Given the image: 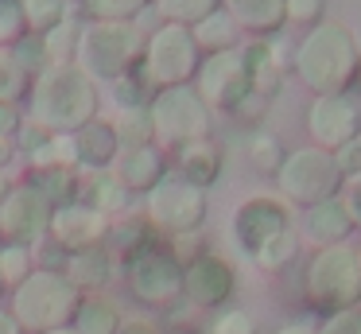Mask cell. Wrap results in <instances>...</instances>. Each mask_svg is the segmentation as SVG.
Wrapping results in <instances>:
<instances>
[{
	"label": "cell",
	"instance_id": "6da1fadb",
	"mask_svg": "<svg viewBox=\"0 0 361 334\" xmlns=\"http://www.w3.org/2000/svg\"><path fill=\"white\" fill-rule=\"evenodd\" d=\"M97 82H90L78 66H47L32 78V93L24 101L27 124L39 132H78L97 117Z\"/></svg>",
	"mask_w": 361,
	"mask_h": 334
},
{
	"label": "cell",
	"instance_id": "7a4b0ae2",
	"mask_svg": "<svg viewBox=\"0 0 361 334\" xmlns=\"http://www.w3.org/2000/svg\"><path fill=\"white\" fill-rule=\"evenodd\" d=\"M291 70L314 97L345 93L361 70V51L353 43V31L338 20H322L291 51Z\"/></svg>",
	"mask_w": 361,
	"mask_h": 334
},
{
	"label": "cell",
	"instance_id": "3957f363",
	"mask_svg": "<svg viewBox=\"0 0 361 334\" xmlns=\"http://www.w3.org/2000/svg\"><path fill=\"white\" fill-rule=\"evenodd\" d=\"M229 229H233V241L241 245V253L268 276L283 272L299 253V233L291 229L288 206L280 198H268V194L245 198L229 217Z\"/></svg>",
	"mask_w": 361,
	"mask_h": 334
},
{
	"label": "cell",
	"instance_id": "277c9868",
	"mask_svg": "<svg viewBox=\"0 0 361 334\" xmlns=\"http://www.w3.org/2000/svg\"><path fill=\"white\" fill-rule=\"evenodd\" d=\"M144 43L148 31L140 23H117V20H86L82 23V39H78V54L74 66L90 78V82H105L113 78L133 74L144 62Z\"/></svg>",
	"mask_w": 361,
	"mask_h": 334
},
{
	"label": "cell",
	"instance_id": "5b68a950",
	"mask_svg": "<svg viewBox=\"0 0 361 334\" xmlns=\"http://www.w3.org/2000/svg\"><path fill=\"white\" fill-rule=\"evenodd\" d=\"M82 307V292L66 280V272L35 268L24 284L12 292V315L27 334H51L74 326V315Z\"/></svg>",
	"mask_w": 361,
	"mask_h": 334
},
{
	"label": "cell",
	"instance_id": "8992f818",
	"mask_svg": "<svg viewBox=\"0 0 361 334\" xmlns=\"http://www.w3.org/2000/svg\"><path fill=\"white\" fill-rule=\"evenodd\" d=\"M303 292L314 311L334 315L345 307H361V264L357 253L345 245L334 249H314L303 272Z\"/></svg>",
	"mask_w": 361,
	"mask_h": 334
},
{
	"label": "cell",
	"instance_id": "52a82bcc",
	"mask_svg": "<svg viewBox=\"0 0 361 334\" xmlns=\"http://www.w3.org/2000/svg\"><path fill=\"white\" fill-rule=\"evenodd\" d=\"M183 268L187 264L171 253L167 241L152 237L144 249H136L125 261V284L136 303L156 311H175L183 303Z\"/></svg>",
	"mask_w": 361,
	"mask_h": 334
},
{
	"label": "cell",
	"instance_id": "ba28073f",
	"mask_svg": "<svg viewBox=\"0 0 361 334\" xmlns=\"http://www.w3.org/2000/svg\"><path fill=\"white\" fill-rule=\"evenodd\" d=\"M202 66V51L195 43V31L183 23H156L144 43L140 74L152 90H175V85H195V74Z\"/></svg>",
	"mask_w": 361,
	"mask_h": 334
},
{
	"label": "cell",
	"instance_id": "9c48e42d",
	"mask_svg": "<svg viewBox=\"0 0 361 334\" xmlns=\"http://www.w3.org/2000/svg\"><path fill=\"white\" fill-rule=\"evenodd\" d=\"M152 132H156L159 148H187L195 140H210L214 136V113L195 85H175V90H156L152 93Z\"/></svg>",
	"mask_w": 361,
	"mask_h": 334
},
{
	"label": "cell",
	"instance_id": "30bf717a",
	"mask_svg": "<svg viewBox=\"0 0 361 334\" xmlns=\"http://www.w3.org/2000/svg\"><path fill=\"white\" fill-rule=\"evenodd\" d=\"M276 186H280V198L311 210L326 198H338V191H342V171H338L330 152L307 144V148L288 152L283 167L276 171Z\"/></svg>",
	"mask_w": 361,
	"mask_h": 334
},
{
	"label": "cell",
	"instance_id": "8fae6325",
	"mask_svg": "<svg viewBox=\"0 0 361 334\" xmlns=\"http://www.w3.org/2000/svg\"><path fill=\"white\" fill-rule=\"evenodd\" d=\"M206 210H210L206 191L190 186L187 179H179L175 171H167L164 183L144 194V217H148V225L159 229L167 241L183 237V233H202Z\"/></svg>",
	"mask_w": 361,
	"mask_h": 334
},
{
	"label": "cell",
	"instance_id": "7c38bea8",
	"mask_svg": "<svg viewBox=\"0 0 361 334\" xmlns=\"http://www.w3.org/2000/svg\"><path fill=\"white\" fill-rule=\"evenodd\" d=\"M195 90L198 97L210 105V113H229L241 105L252 93V78H249V62L245 51H218V54H202V66L195 74Z\"/></svg>",
	"mask_w": 361,
	"mask_h": 334
},
{
	"label": "cell",
	"instance_id": "4fadbf2b",
	"mask_svg": "<svg viewBox=\"0 0 361 334\" xmlns=\"http://www.w3.org/2000/svg\"><path fill=\"white\" fill-rule=\"evenodd\" d=\"M51 206L43 198V191H35L32 183H12L8 194L0 198V245H35L47 237L51 229Z\"/></svg>",
	"mask_w": 361,
	"mask_h": 334
},
{
	"label": "cell",
	"instance_id": "5bb4252c",
	"mask_svg": "<svg viewBox=\"0 0 361 334\" xmlns=\"http://www.w3.org/2000/svg\"><path fill=\"white\" fill-rule=\"evenodd\" d=\"M307 132H311L314 148L334 155L350 140L361 136V109L350 93H334V97H314L307 109Z\"/></svg>",
	"mask_w": 361,
	"mask_h": 334
},
{
	"label": "cell",
	"instance_id": "9a60e30c",
	"mask_svg": "<svg viewBox=\"0 0 361 334\" xmlns=\"http://www.w3.org/2000/svg\"><path fill=\"white\" fill-rule=\"evenodd\" d=\"M237 292V276L218 253H202L183 268V299L198 311H221Z\"/></svg>",
	"mask_w": 361,
	"mask_h": 334
},
{
	"label": "cell",
	"instance_id": "2e32d148",
	"mask_svg": "<svg viewBox=\"0 0 361 334\" xmlns=\"http://www.w3.org/2000/svg\"><path fill=\"white\" fill-rule=\"evenodd\" d=\"M109 217L97 214L86 202H66V206H55L51 214V229L47 237L59 241L66 253H82V249H97L109 241Z\"/></svg>",
	"mask_w": 361,
	"mask_h": 334
},
{
	"label": "cell",
	"instance_id": "e0dca14e",
	"mask_svg": "<svg viewBox=\"0 0 361 334\" xmlns=\"http://www.w3.org/2000/svg\"><path fill=\"white\" fill-rule=\"evenodd\" d=\"M113 175L128 186V194H148L156 191L167 179V155L159 144H144V148H121L117 163H113Z\"/></svg>",
	"mask_w": 361,
	"mask_h": 334
},
{
	"label": "cell",
	"instance_id": "ac0fdd59",
	"mask_svg": "<svg viewBox=\"0 0 361 334\" xmlns=\"http://www.w3.org/2000/svg\"><path fill=\"white\" fill-rule=\"evenodd\" d=\"M245 51V62H249V78H252V93H260V97L272 101L276 93H280L283 85V66H288V47H280V39L276 43H268V39H252V43H241Z\"/></svg>",
	"mask_w": 361,
	"mask_h": 334
},
{
	"label": "cell",
	"instance_id": "d6986e66",
	"mask_svg": "<svg viewBox=\"0 0 361 334\" xmlns=\"http://www.w3.org/2000/svg\"><path fill=\"white\" fill-rule=\"evenodd\" d=\"M221 163H226V155H221L218 140H195V144L179 148L175 152V175L187 179L190 186H198V191H206V186H214L221 179Z\"/></svg>",
	"mask_w": 361,
	"mask_h": 334
},
{
	"label": "cell",
	"instance_id": "ffe728a7",
	"mask_svg": "<svg viewBox=\"0 0 361 334\" xmlns=\"http://www.w3.org/2000/svg\"><path fill=\"white\" fill-rule=\"evenodd\" d=\"M353 233V222L345 214L342 198H326L319 206L307 210L303 217V237L311 241L314 249H334V245H345V237Z\"/></svg>",
	"mask_w": 361,
	"mask_h": 334
},
{
	"label": "cell",
	"instance_id": "44dd1931",
	"mask_svg": "<svg viewBox=\"0 0 361 334\" xmlns=\"http://www.w3.org/2000/svg\"><path fill=\"white\" fill-rule=\"evenodd\" d=\"M221 12H229V20L252 39H268L288 23L283 0H221Z\"/></svg>",
	"mask_w": 361,
	"mask_h": 334
},
{
	"label": "cell",
	"instance_id": "7402d4cb",
	"mask_svg": "<svg viewBox=\"0 0 361 334\" xmlns=\"http://www.w3.org/2000/svg\"><path fill=\"white\" fill-rule=\"evenodd\" d=\"M78 140V160H82V171H109L121 155V140H117V129L113 121L105 117H94L86 129L74 132Z\"/></svg>",
	"mask_w": 361,
	"mask_h": 334
},
{
	"label": "cell",
	"instance_id": "603a6c76",
	"mask_svg": "<svg viewBox=\"0 0 361 334\" xmlns=\"http://www.w3.org/2000/svg\"><path fill=\"white\" fill-rule=\"evenodd\" d=\"M78 202H86V206H94L97 214H105L113 222V217H125L128 206H133V194H128V186L121 183L113 171H90V175H82V194Z\"/></svg>",
	"mask_w": 361,
	"mask_h": 334
},
{
	"label": "cell",
	"instance_id": "cb8c5ba5",
	"mask_svg": "<svg viewBox=\"0 0 361 334\" xmlns=\"http://www.w3.org/2000/svg\"><path fill=\"white\" fill-rule=\"evenodd\" d=\"M113 261H117V256H113L105 245H97V249L71 253V256H66V268L63 272H66V280H71L82 295H97L113 280Z\"/></svg>",
	"mask_w": 361,
	"mask_h": 334
},
{
	"label": "cell",
	"instance_id": "d4e9b609",
	"mask_svg": "<svg viewBox=\"0 0 361 334\" xmlns=\"http://www.w3.org/2000/svg\"><path fill=\"white\" fill-rule=\"evenodd\" d=\"M27 167H32V171H51V167L82 171L78 140H74V132H47V136H43L39 144L27 152Z\"/></svg>",
	"mask_w": 361,
	"mask_h": 334
},
{
	"label": "cell",
	"instance_id": "484cf974",
	"mask_svg": "<svg viewBox=\"0 0 361 334\" xmlns=\"http://www.w3.org/2000/svg\"><path fill=\"white\" fill-rule=\"evenodd\" d=\"M195 43H198V51L202 54H218V51H237L241 47V28H237L233 20H229V12H214V16H206L202 23H195Z\"/></svg>",
	"mask_w": 361,
	"mask_h": 334
},
{
	"label": "cell",
	"instance_id": "4316f807",
	"mask_svg": "<svg viewBox=\"0 0 361 334\" xmlns=\"http://www.w3.org/2000/svg\"><path fill=\"white\" fill-rule=\"evenodd\" d=\"M121 311L105 295H82V307L74 315V330L78 334H117L121 330Z\"/></svg>",
	"mask_w": 361,
	"mask_h": 334
},
{
	"label": "cell",
	"instance_id": "83f0119b",
	"mask_svg": "<svg viewBox=\"0 0 361 334\" xmlns=\"http://www.w3.org/2000/svg\"><path fill=\"white\" fill-rule=\"evenodd\" d=\"M27 183L35 191H43V198L51 206H66V202H78L82 194V171H66V167H51V171H32Z\"/></svg>",
	"mask_w": 361,
	"mask_h": 334
},
{
	"label": "cell",
	"instance_id": "f1b7e54d",
	"mask_svg": "<svg viewBox=\"0 0 361 334\" xmlns=\"http://www.w3.org/2000/svg\"><path fill=\"white\" fill-rule=\"evenodd\" d=\"M152 241V225L144 214H125V217H113L109 225V241H105V249H109L113 256H133L136 249H144Z\"/></svg>",
	"mask_w": 361,
	"mask_h": 334
},
{
	"label": "cell",
	"instance_id": "f546056e",
	"mask_svg": "<svg viewBox=\"0 0 361 334\" xmlns=\"http://www.w3.org/2000/svg\"><path fill=\"white\" fill-rule=\"evenodd\" d=\"M245 155H249V167L257 175H276L288 160V148L280 144V136L268 129H252L249 140H245Z\"/></svg>",
	"mask_w": 361,
	"mask_h": 334
},
{
	"label": "cell",
	"instance_id": "4dcf8cb0",
	"mask_svg": "<svg viewBox=\"0 0 361 334\" xmlns=\"http://www.w3.org/2000/svg\"><path fill=\"white\" fill-rule=\"evenodd\" d=\"M78 39H82V16L71 12L55 31L43 35V54H47V66H71L74 54H78Z\"/></svg>",
	"mask_w": 361,
	"mask_h": 334
},
{
	"label": "cell",
	"instance_id": "1f68e13d",
	"mask_svg": "<svg viewBox=\"0 0 361 334\" xmlns=\"http://www.w3.org/2000/svg\"><path fill=\"white\" fill-rule=\"evenodd\" d=\"M32 93V74L16 62L8 47H0V105H24Z\"/></svg>",
	"mask_w": 361,
	"mask_h": 334
},
{
	"label": "cell",
	"instance_id": "d6a6232c",
	"mask_svg": "<svg viewBox=\"0 0 361 334\" xmlns=\"http://www.w3.org/2000/svg\"><path fill=\"white\" fill-rule=\"evenodd\" d=\"M20 4H24L27 35H39V39L47 35V31H55L59 23L74 12L71 0H20Z\"/></svg>",
	"mask_w": 361,
	"mask_h": 334
},
{
	"label": "cell",
	"instance_id": "836d02e7",
	"mask_svg": "<svg viewBox=\"0 0 361 334\" xmlns=\"http://www.w3.org/2000/svg\"><path fill=\"white\" fill-rule=\"evenodd\" d=\"M164 23H183V28H195L206 16H214L221 8V0H152Z\"/></svg>",
	"mask_w": 361,
	"mask_h": 334
},
{
	"label": "cell",
	"instance_id": "e575fe53",
	"mask_svg": "<svg viewBox=\"0 0 361 334\" xmlns=\"http://www.w3.org/2000/svg\"><path fill=\"white\" fill-rule=\"evenodd\" d=\"M152 85H148V78L140 74V70H133V74H121V78H113L109 82V101L117 105V113L121 109H148L152 105Z\"/></svg>",
	"mask_w": 361,
	"mask_h": 334
},
{
	"label": "cell",
	"instance_id": "d590c367",
	"mask_svg": "<svg viewBox=\"0 0 361 334\" xmlns=\"http://www.w3.org/2000/svg\"><path fill=\"white\" fill-rule=\"evenodd\" d=\"M113 129H117L121 148H144V144H156V132H152V117L148 109H121L113 117Z\"/></svg>",
	"mask_w": 361,
	"mask_h": 334
},
{
	"label": "cell",
	"instance_id": "8d00e7d4",
	"mask_svg": "<svg viewBox=\"0 0 361 334\" xmlns=\"http://www.w3.org/2000/svg\"><path fill=\"white\" fill-rule=\"evenodd\" d=\"M152 8V0H82L86 20H117V23H133Z\"/></svg>",
	"mask_w": 361,
	"mask_h": 334
},
{
	"label": "cell",
	"instance_id": "74e56055",
	"mask_svg": "<svg viewBox=\"0 0 361 334\" xmlns=\"http://www.w3.org/2000/svg\"><path fill=\"white\" fill-rule=\"evenodd\" d=\"M32 272H35L32 245H0V280H4L8 292H16Z\"/></svg>",
	"mask_w": 361,
	"mask_h": 334
},
{
	"label": "cell",
	"instance_id": "f35d334b",
	"mask_svg": "<svg viewBox=\"0 0 361 334\" xmlns=\"http://www.w3.org/2000/svg\"><path fill=\"white\" fill-rule=\"evenodd\" d=\"M27 35V20H24V4L20 0H0V47H16Z\"/></svg>",
	"mask_w": 361,
	"mask_h": 334
},
{
	"label": "cell",
	"instance_id": "ab89813d",
	"mask_svg": "<svg viewBox=\"0 0 361 334\" xmlns=\"http://www.w3.org/2000/svg\"><path fill=\"white\" fill-rule=\"evenodd\" d=\"M210 334H257V318L241 307H221L210 323Z\"/></svg>",
	"mask_w": 361,
	"mask_h": 334
},
{
	"label": "cell",
	"instance_id": "60d3db41",
	"mask_svg": "<svg viewBox=\"0 0 361 334\" xmlns=\"http://www.w3.org/2000/svg\"><path fill=\"white\" fill-rule=\"evenodd\" d=\"M12 54H16V62H20V66H24L32 78L47 70V54H43V39H39V35H24L16 47H12Z\"/></svg>",
	"mask_w": 361,
	"mask_h": 334
},
{
	"label": "cell",
	"instance_id": "b9f144b4",
	"mask_svg": "<svg viewBox=\"0 0 361 334\" xmlns=\"http://www.w3.org/2000/svg\"><path fill=\"white\" fill-rule=\"evenodd\" d=\"M283 12L291 23H307V28H319L326 20V0H283Z\"/></svg>",
	"mask_w": 361,
	"mask_h": 334
},
{
	"label": "cell",
	"instance_id": "7bdbcfd3",
	"mask_svg": "<svg viewBox=\"0 0 361 334\" xmlns=\"http://www.w3.org/2000/svg\"><path fill=\"white\" fill-rule=\"evenodd\" d=\"M319 334H361V307H345L334 315H322Z\"/></svg>",
	"mask_w": 361,
	"mask_h": 334
},
{
	"label": "cell",
	"instance_id": "ee69618b",
	"mask_svg": "<svg viewBox=\"0 0 361 334\" xmlns=\"http://www.w3.org/2000/svg\"><path fill=\"white\" fill-rule=\"evenodd\" d=\"M32 256H35V268H47V272H63L66 268V249L59 245V241H51V237H43V241H35L32 245Z\"/></svg>",
	"mask_w": 361,
	"mask_h": 334
},
{
	"label": "cell",
	"instance_id": "f6af8a7d",
	"mask_svg": "<svg viewBox=\"0 0 361 334\" xmlns=\"http://www.w3.org/2000/svg\"><path fill=\"white\" fill-rule=\"evenodd\" d=\"M338 198H342V206H345V214H350L353 229H361V175L342 179V191H338Z\"/></svg>",
	"mask_w": 361,
	"mask_h": 334
},
{
	"label": "cell",
	"instance_id": "bcb514c9",
	"mask_svg": "<svg viewBox=\"0 0 361 334\" xmlns=\"http://www.w3.org/2000/svg\"><path fill=\"white\" fill-rule=\"evenodd\" d=\"M27 129V113L20 105H0V140H20Z\"/></svg>",
	"mask_w": 361,
	"mask_h": 334
},
{
	"label": "cell",
	"instance_id": "7dc6e473",
	"mask_svg": "<svg viewBox=\"0 0 361 334\" xmlns=\"http://www.w3.org/2000/svg\"><path fill=\"white\" fill-rule=\"evenodd\" d=\"M268 109H272V101H268V97H260V93H249V97H245L241 105L233 109V117H237L241 124H260V117H264Z\"/></svg>",
	"mask_w": 361,
	"mask_h": 334
},
{
	"label": "cell",
	"instance_id": "c3c4849f",
	"mask_svg": "<svg viewBox=\"0 0 361 334\" xmlns=\"http://www.w3.org/2000/svg\"><path fill=\"white\" fill-rule=\"evenodd\" d=\"M334 163H338V171H342V179L361 175V136L350 140L345 148H338V152H334Z\"/></svg>",
	"mask_w": 361,
	"mask_h": 334
},
{
	"label": "cell",
	"instance_id": "681fc988",
	"mask_svg": "<svg viewBox=\"0 0 361 334\" xmlns=\"http://www.w3.org/2000/svg\"><path fill=\"white\" fill-rule=\"evenodd\" d=\"M117 334H159V326L152 318H125Z\"/></svg>",
	"mask_w": 361,
	"mask_h": 334
},
{
	"label": "cell",
	"instance_id": "f907efd6",
	"mask_svg": "<svg viewBox=\"0 0 361 334\" xmlns=\"http://www.w3.org/2000/svg\"><path fill=\"white\" fill-rule=\"evenodd\" d=\"M272 334H319V323H311V318H291V323H283Z\"/></svg>",
	"mask_w": 361,
	"mask_h": 334
},
{
	"label": "cell",
	"instance_id": "816d5d0a",
	"mask_svg": "<svg viewBox=\"0 0 361 334\" xmlns=\"http://www.w3.org/2000/svg\"><path fill=\"white\" fill-rule=\"evenodd\" d=\"M159 334H198V330L190 326V318L171 315V318H167V326H159Z\"/></svg>",
	"mask_w": 361,
	"mask_h": 334
},
{
	"label": "cell",
	"instance_id": "f5cc1de1",
	"mask_svg": "<svg viewBox=\"0 0 361 334\" xmlns=\"http://www.w3.org/2000/svg\"><path fill=\"white\" fill-rule=\"evenodd\" d=\"M0 334H27V330L16 323V315H12V311L0 307Z\"/></svg>",
	"mask_w": 361,
	"mask_h": 334
},
{
	"label": "cell",
	"instance_id": "db71d44e",
	"mask_svg": "<svg viewBox=\"0 0 361 334\" xmlns=\"http://www.w3.org/2000/svg\"><path fill=\"white\" fill-rule=\"evenodd\" d=\"M20 155V148H16V140H0V171H8V163Z\"/></svg>",
	"mask_w": 361,
	"mask_h": 334
},
{
	"label": "cell",
	"instance_id": "11a10c76",
	"mask_svg": "<svg viewBox=\"0 0 361 334\" xmlns=\"http://www.w3.org/2000/svg\"><path fill=\"white\" fill-rule=\"evenodd\" d=\"M8 186H12V183H8V171H0V198L8 194Z\"/></svg>",
	"mask_w": 361,
	"mask_h": 334
},
{
	"label": "cell",
	"instance_id": "9f6ffc18",
	"mask_svg": "<svg viewBox=\"0 0 361 334\" xmlns=\"http://www.w3.org/2000/svg\"><path fill=\"white\" fill-rule=\"evenodd\" d=\"M353 43H357V51H361V12H357V28H353Z\"/></svg>",
	"mask_w": 361,
	"mask_h": 334
},
{
	"label": "cell",
	"instance_id": "6f0895ef",
	"mask_svg": "<svg viewBox=\"0 0 361 334\" xmlns=\"http://www.w3.org/2000/svg\"><path fill=\"white\" fill-rule=\"evenodd\" d=\"M51 334H78L74 326H63V330H51Z\"/></svg>",
	"mask_w": 361,
	"mask_h": 334
},
{
	"label": "cell",
	"instance_id": "680465c9",
	"mask_svg": "<svg viewBox=\"0 0 361 334\" xmlns=\"http://www.w3.org/2000/svg\"><path fill=\"white\" fill-rule=\"evenodd\" d=\"M4 292H8V287H4V280H0V299H4Z\"/></svg>",
	"mask_w": 361,
	"mask_h": 334
},
{
	"label": "cell",
	"instance_id": "91938a15",
	"mask_svg": "<svg viewBox=\"0 0 361 334\" xmlns=\"http://www.w3.org/2000/svg\"><path fill=\"white\" fill-rule=\"evenodd\" d=\"M357 264H361V249H357Z\"/></svg>",
	"mask_w": 361,
	"mask_h": 334
}]
</instances>
